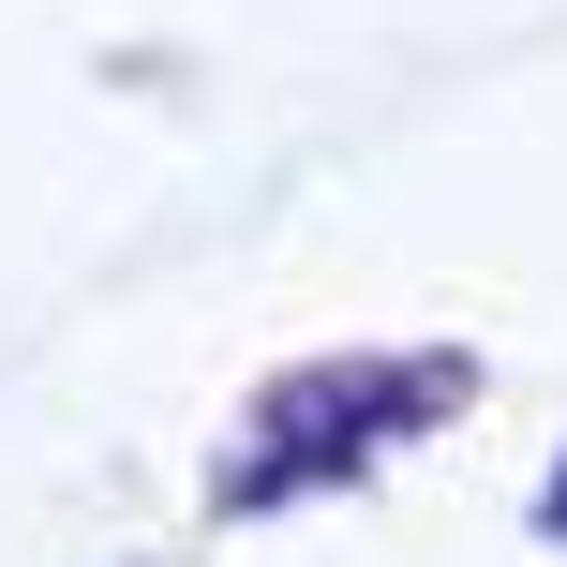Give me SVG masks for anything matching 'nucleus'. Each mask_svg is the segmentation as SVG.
I'll return each instance as SVG.
<instances>
[{"mask_svg":"<svg viewBox=\"0 0 567 567\" xmlns=\"http://www.w3.org/2000/svg\"><path fill=\"white\" fill-rule=\"evenodd\" d=\"M449 403H478V359H449V343H403V359L389 343H373V359H299L255 419H239L209 508L269 523V508H299V493H329V478H373V463H389L403 433H433Z\"/></svg>","mask_w":567,"mask_h":567,"instance_id":"1","label":"nucleus"},{"mask_svg":"<svg viewBox=\"0 0 567 567\" xmlns=\"http://www.w3.org/2000/svg\"><path fill=\"white\" fill-rule=\"evenodd\" d=\"M538 538H567V463H553V493H538Z\"/></svg>","mask_w":567,"mask_h":567,"instance_id":"2","label":"nucleus"}]
</instances>
